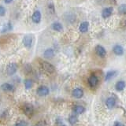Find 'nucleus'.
Returning a JSON list of instances; mask_svg holds the SVG:
<instances>
[{
	"mask_svg": "<svg viewBox=\"0 0 126 126\" xmlns=\"http://www.w3.org/2000/svg\"><path fill=\"white\" fill-rule=\"evenodd\" d=\"M95 51L98 56L100 58H104L106 55V50L101 45H97L95 47Z\"/></svg>",
	"mask_w": 126,
	"mask_h": 126,
	"instance_id": "obj_9",
	"label": "nucleus"
},
{
	"mask_svg": "<svg viewBox=\"0 0 126 126\" xmlns=\"http://www.w3.org/2000/svg\"><path fill=\"white\" fill-rule=\"evenodd\" d=\"M6 8L3 6L0 5V17H4L6 15Z\"/></svg>",
	"mask_w": 126,
	"mask_h": 126,
	"instance_id": "obj_25",
	"label": "nucleus"
},
{
	"mask_svg": "<svg viewBox=\"0 0 126 126\" xmlns=\"http://www.w3.org/2000/svg\"><path fill=\"white\" fill-rule=\"evenodd\" d=\"M27 125H28V124L25 121H20L18 123L15 124L14 126H27Z\"/></svg>",
	"mask_w": 126,
	"mask_h": 126,
	"instance_id": "obj_26",
	"label": "nucleus"
},
{
	"mask_svg": "<svg viewBox=\"0 0 126 126\" xmlns=\"http://www.w3.org/2000/svg\"><path fill=\"white\" fill-rule=\"evenodd\" d=\"M88 28H89V23L88 21H83L80 25L79 30H80V32L85 33L88 31Z\"/></svg>",
	"mask_w": 126,
	"mask_h": 126,
	"instance_id": "obj_15",
	"label": "nucleus"
},
{
	"mask_svg": "<svg viewBox=\"0 0 126 126\" xmlns=\"http://www.w3.org/2000/svg\"><path fill=\"white\" fill-rule=\"evenodd\" d=\"M67 21H69L70 23H73L74 21H75V19H76V17H75V15L73 14H69V16H67Z\"/></svg>",
	"mask_w": 126,
	"mask_h": 126,
	"instance_id": "obj_24",
	"label": "nucleus"
},
{
	"mask_svg": "<svg viewBox=\"0 0 126 126\" xmlns=\"http://www.w3.org/2000/svg\"><path fill=\"white\" fill-rule=\"evenodd\" d=\"M113 7H106V8H105V9H103V10L102 11V18L106 19L109 17H110L111 14H113Z\"/></svg>",
	"mask_w": 126,
	"mask_h": 126,
	"instance_id": "obj_10",
	"label": "nucleus"
},
{
	"mask_svg": "<svg viewBox=\"0 0 126 126\" xmlns=\"http://www.w3.org/2000/svg\"><path fill=\"white\" fill-rule=\"evenodd\" d=\"M113 126H125V125H122V124H121L120 122H118V121H116L115 123H114Z\"/></svg>",
	"mask_w": 126,
	"mask_h": 126,
	"instance_id": "obj_27",
	"label": "nucleus"
},
{
	"mask_svg": "<svg viewBox=\"0 0 126 126\" xmlns=\"http://www.w3.org/2000/svg\"><path fill=\"white\" fill-rule=\"evenodd\" d=\"M125 82L123 81V80H119L115 84V89L117 91V92H121V91H123L125 88Z\"/></svg>",
	"mask_w": 126,
	"mask_h": 126,
	"instance_id": "obj_19",
	"label": "nucleus"
},
{
	"mask_svg": "<svg viewBox=\"0 0 126 126\" xmlns=\"http://www.w3.org/2000/svg\"><path fill=\"white\" fill-rule=\"evenodd\" d=\"M36 92L38 94V95L41 96V97H44V96L48 95L50 94V89L48 87L44 86V85H41L37 88Z\"/></svg>",
	"mask_w": 126,
	"mask_h": 126,
	"instance_id": "obj_5",
	"label": "nucleus"
},
{
	"mask_svg": "<svg viewBox=\"0 0 126 126\" xmlns=\"http://www.w3.org/2000/svg\"><path fill=\"white\" fill-rule=\"evenodd\" d=\"M1 89L4 92H13L14 90V87L9 83H4L1 85Z\"/></svg>",
	"mask_w": 126,
	"mask_h": 126,
	"instance_id": "obj_13",
	"label": "nucleus"
},
{
	"mask_svg": "<svg viewBox=\"0 0 126 126\" xmlns=\"http://www.w3.org/2000/svg\"><path fill=\"white\" fill-rule=\"evenodd\" d=\"M14 0H4V2H5V3L6 4H10V3H11L12 2H13Z\"/></svg>",
	"mask_w": 126,
	"mask_h": 126,
	"instance_id": "obj_28",
	"label": "nucleus"
},
{
	"mask_svg": "<svg viewBox=\"0 0 126 126\" xmlns=\"http://www.w3.org/2000/svg\"><path fill=\"white\" fill-rule=\"evenodd\" d=\"M33 41H34V36H33V35H32V34L25 35L22 39L23 44L26 48H31V47H32Z\"/></svg>",
	"mask_w": 126,
	"mask_h": 126,
	"instance_id": "obj_1",
	"label": "nucleus"
},
{
	"mask_svg": "<svg viewBox=\"0 0 126 126\" xmlns=\"http://www.w3.org/2000/svg\"><path fill=\"white\" fill-rule=\"evenodd\" d=\"M77 117L76 115H70L69 117V122L70 125H75L77 122Z\"/></svg>",
	"mask_w": 126,
	"mask_h": 126,
	"instance_id": "obj_22",
	"label": "nucleus"
},
{
	"mask_svg": "<svg viewBox=\"0 0 126 126\" xmlns=\"http://www.w3.org/2000/svg\"><path fill=\"white\" fill-rule=\"evenodd\" d=\"M72 95L77 99H80L83 96H84V91L80 88H76L73 90L72 92Z\"/></svg>",
	"mask_w": 126,
	"mask_h": 126,
	"instance_id": "obj_7",
	"label": "nucleus"
},
{
	"mask_svg": "<svg viewBox=\"0 0 126 126\" xmlns=\"http://www.w3.org/2000/svg\"><path fill=\"white\" fill-rule=\"evenodd\" d=\"M118 12L121 14H126V4H121L118 7Z\"/></svg>",
	"mask_w": 126,
	"mask_h": 126,
	"instance_id": "obj_23",
	"label": "nucleus"
},
{
	"mask_svg": "<svg viewBox=\"0 0 126 126\" xmlns=\"http://www.w3.org/2000/svg\"><path fill=\"white\" fill-rule=\"evenodd\" d=\"M62 126H66V125H62Z\"/></svg>",
	"mask_w": 126,
	"mask_h": 126,
	"instance_id": "obj_29",
	"label": "nucleus"
},
{
	"mask_svg": "<svg viewBox=\"0 0 126 126\" xmlns=\"http://www.w3.org/2000/svg\"><path fill=\"white\" fill-rule=\"evenodd\" d=\"M113 52L117 56H121L124 54V48L119 44H116L113 47Z\"/></svg>",
	"mask_w": 126,
	"mask_h": 126,
	"instance_id": "obj_11",
	"label": "nucleus"
},
{
	"mask_svg": "<svg viewBox=\"0 0 126 126\" xmlns=\"http://www.w3.org/2000/svg\"><path fill=\"white\" fill-rule=\"evenodd\" d=\"M125 24H126V21H125Z\"/></svg>",
	"mask_w": 126,
	"mask_h": 126,
	"instance_id": "obj_30",
	"label": "nucleus"
},
{
	"mask_svg": "<svg viewBox=\"0 0 126 126\" xmlns=\"http://www.w3.org/2000/svg\"><path fill=\"white\" fill-rule=\"evenodd\" d=\"M41 65H42V68L43 69L47 72V73H54V71H55V69L53 65H51L50 62H47V61H43L41 62Z\"/></svg>",
	"mask_w": 126,
	"mask_h": 126,
	"instance_id": "obj_3",
	"label": "nucleus"
},
{
	"mask_svg": "<svg viewBox=\"0 0 126 126\" xmlns=\"http://www.w3.org/2000/svg\"><path fill=\"white\" fill-rule=\"evenodd\" d=\"M51 29L55 32H62L63 31V26L60 22H54L51 25Z\"/></svg>",
	"mask_w": 126,
	"mask_h": 126,
	"instance_id": "obj_17",
	"label": "nucleus"
},
{
	"mask_svg": "<svg viewBox=\"0 0 126 126\" xmlns=\"http://www.w3.org/2000/svg\"><path fill=\"white\" fill-rule=\"evenodd\" d=\"M23 112L25 114L27 117H31L33 115V113H34V107L32 105H31L29 103H26L23 106Z\"/></svg>",
	"mask_w": 126,
	"mask_h": 126,
	"instance_id": "obj_4",
	"label": "nucleus"
},
{
	"mask_svg": "<svg viewBox=\"0 0 126 126\" xmlns=\"http://www.w3.org/2000/svg\"><path fill=\"white\" fill-rule=\"evenodd\" d=\"M33 86V81L32 80H29V79H27V80H25V89L29 90V89H31L32 88Z\"/></svg>",
	"mask_w": 126,
	"mask_h": 126,
	"instance_id": "obj_21",
	"label": "nucleus"
},
{
	"mask_svg": "<svg viewBox=\"0 0 126 126\" xmlns=\"http://www.w3.org/2000/svg\"><path fill=\"white\" fill-rule=\"evenodd\" d=\"M41 18H42V15H41V12L39 10H35L32 16V20L35 24H39L41 21Z\"/></svg>",
	"mask_w": 126,
	"mask_h": 126,
	"instance_id": "obj_8",
	"label": "nucleus"
},
{
	"mask_svg": "<svg viewBox=\"0 0 126 126\" xmlns=\"http://www.w3.org/2000/svg\"><path fill=\"white\" fill-rule=\"evenodd\" d=\"M18 66L17 64L15 62H10L6 66V73L8 76H13L17 71Z\"/></svg>",
	"mask_w": 126,
	"mask_h": 126,
	"instance_id": "obj_2",
	"label": "nucleus"
},
{
	"mask_svg": "<svg viewBox=\"0 0 126 126\" xmlns=\"http://www.w3.org/2000/svg\"><path fill=\"white\" fill-rule=\"evenodd\" d=\"M117 73V72L116 70H110V71H108V72L106 73V76H105V80L106 81L110 80L111 79H113L114 77L116 76Z\"/></svg>",
	"mask_w": 126,
	"mask_h": 126,
	"instance_id": "obj_18",
	"label": "nucleus"
},
{
	"mask_svg": "<svg viewBox=\"0 0 126 126\" xmlns=\"http://www.w3.org/2000/svg\"><path fill=\"white\" fill-rule=\"evenodd\" d=\"M13 30V25L11 22H7L4 25H2L1 29V33H6L8 32H10Z\"/></svg>",
	"mask_w": 126,
	"mask_h": 126,
	"instance_id": "obj_12",
	"label": "nucleus"
},
{
	"mask_svg": "<svg viewBox=\"0 0 126 126\" xmlns=\"http://www.w3.org/2000/svg\"><path fill=\"white\" fill-rule=\"evenodd\" d=\"M116 104V100L115 98H113L112 97H110V98H107L106 100V105L107 106V108L109 109H112L114 107V106Z\"/></svg>",
	"mask_w": 126,
	"mask_h": 126,
	"instance_id": "obj_14",
	"label": "nucleus"
},
{
	"mask_svg": "<svg viewBox=\"0 0 126 126\" xmlns=\"http://www.w3.org/2000/svg\"><path fill=\"white\" fill-rule=\"evenodd\" d=\"M88 82V84H89V86L91 87V88H95V87L98 84V77L96 76V75L92 74L89 77Z\"/></svg>",
	"mask_w": 126,
	"mask_h": 126,
	"instance_id": "obj_6",
	"label": "nucleus"
},
{
	"mask_svg": "<svg viewBox=\"0 0 126 126\" xmlns=\"http://www.w3.org/2000/svg\"><path fill=\"white\" fill-rule=\"evenodd\" d=\"M84 110H85L84 107L80 105H77L74 107V112L76 114H82L84 112Z\"/></svg>",
	"mask_w": 126,
	"mask_h": 126,
	"instance_id": "obj_20",
	"label": "nucleus"
},
{
	"mask_svg": "<svg viewBox=\"0 0 126 126\" xmlns=\"http://www.w3.org/2000/svg\"><path fill=\"white\" fill-rule=\"evenodd\" d=\"M54 50L52 49V48H48L44 50V52H43V57L45 58H51L54 56Z\"/></svg>",
	"mask_w": 126,
	"mask_h": 126,
	"instance_id": "obj_16",
	"label": "nucleus"
}]
</instances>
